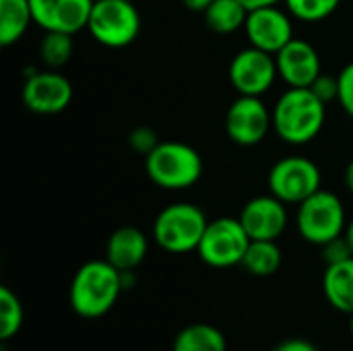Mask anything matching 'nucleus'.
I'll return each mask as SVG.
<instances>
[{
  "mask_svg": "<svg viewBox=\"0 0 353 351\" xmlns=\"http://www.w3.org/2000/svg\"><path fill=\"white\" fill-rule=\"evenodd\" d=\"M122 292V273L112 263L87 261L70 281L68 302L77 317L101 319L116 306Z\"/></svg>",
  "mask_w": 353,
  "mask_h": 351,
  "instance_id": "f257e3e1",
  "label": "nucleus"
},
{
  "mask_svg": "<svg viewBox=\"0 0 353 351\" xmlns=\"http://www.w3.org/2000/svg\"><path fill=\"white\" fill-rule=\"evenodd\" d=\"M209 225L205 211L192 203H172L153 221L155 244L170 254H188L199 248Z\"/></svg>",
  "mask_w": 353,
  "mask_h": 351,
  "instance_id": "20e7f679",
  "label": "nucleus"
},
{
  "mask_svg": "<svg viewBox=\"0 0 353 351\" xmlns=\"http://www.w3.org/2000/svg\"><path fill=\"white\" fill-rule=\"evenodd\" d=\"M72 52H74V43L70 33L46 31V35L39 41V58L43 66L52 70H60L62 66H66L72 58Z\"/></svg>",
  "mask_w": 353,
  "mask_h": 351,
  "instance_id": "4be33fe9",
  "label": "nucleus"
},
{
  "mask_svg": "<svg viewBox=\"0 0 353 351\" xmlns=\"http://www.w3.org/2000/svg\"><path fill=\"white\" fill-rule=\"evenodd\" d=\"M23 321H25V310L19 296L10 288L2 285L0 288V339L2 341L12 339L21 331Z\"/></svg>",
  "mask_w": 353,
  "mask_h": 351,
  "instance_id": "5701e85b",
  "label": "nucleus"
},
{
  "mask_svg": "<svg viewBox=\"0 0 353 351\" xmlns=\"http://www.w3.org/2000/svg\"><path fill=\"white\" fill-rule=\"evenodd\" d=\"M323 294L337 312L353 314V257L327 265L323 275Z\"/></svg>",
  "mask_w": 353,
  "mask_h": 351,
  "instance_id": "f3484780",
  "label": "nucleus"
},
{
  "mask_svg": "<svg viewBox=\"0 0 353 351\" xmlns=\"http://www.w3.org/2000/svg\"><path fill=\"white\" fill-rule=\"evenodd\" d=\"M290 14L304 23H319L331 17L341 0H283Z\"/></svg>",
  "mask_w": 353,
  "mask_h": 351,
  "instance_id": "b1692460",
  "label": "nucleus"
},
{
  "mask_svg": "<svg viewBox=\"0 0 353 351\" xmlns=\"http://www.w3.org/2000/svg\"><path fill=\"white\" fill-rule=\"evenodd\" d=\"M250 240H279L288 228V205L275 194L250 199L238 217Z\"/></svg>",
  "mask_w": 353,
  "mask_h": 351,
  "instance_id": "ddd939ff",
  "label": "nucleus"
},
{
  "mask_svg": "<svg viewBox=\"0 0 353 351\" xmlns=\"http://www.w3.org/2000/svg\"><path fill=\"white\" fill-rule=\"evenodd\" d=\"M273 351H319V348L308 341V339H302V337H292V339H285L281 341Z\"/></svg>",
  "mask_w": 353,
  "mask_h": 351,
  "instance_id": "c85d7f7f",
  "label": "nucleus"
},
{
  "mask_svg": "<svg viewBox=\"0 0 353 351\" xmlns=\"http://www.w3.org/2000/svg\"><path fill=\"white\" fill-rule=\"evenodd\" d=\"M21 97L29 112L39 116H54L70 106L72 83L60 70H33L25 79Z\"/></svg>",
  "mask_w": 353,
  "mask_h": 351,
  "instance_id": "9b49d317",
  "label": "nucleus"
},
{
  "mask_svg": "<svg viewBox=\"0 0 353 351\" xmlns=\"http://www.w3.org/2000/svg\"><path fill=\"white\" fill-rule=\"evenodd\" d=\"M294 17L290 10H281L279 4L261 6L248 10V19L244 25V33L250 46L265 50L269 54H277L294 39Z\"/></svg>",
  "mask_w": 353,
  "mask_h": 351,
  "instance_id": "f8f14e48",
  "label": "nucleus"
},
{
  "mask_svg": "<svg viewBox=\"0 0 353 351\" xmlns=\"http://www.w3.org/2000/svg\"><path fill=\"white\" fill-rule=\"evenodd\" d=\"M279 77L275 56L248 46L240 50L230 62V81L240 95L263 97Z\"/></svg>",
  "mask_w": 353,
  "mask_h": 351,
  "instance_id": "9d476101",
  "label": "nucleus"
},
{
  "mask_svg": "<svg viewBox=\"0 0 353 351\" xmlns=\"http://www.w3.org/2000/svg\"><path fill=\"white\" fill-rule=\"evenodd\" d=\"M213 0H182V4L188 8V10H194V12H205L209 6H211Z\"/></svg>",
  "mask_w": 353,
  "mask_h": 351,
  "instance_id": "c756f323",
  "label": "nucleus"
},
{
  "mask_svg": "<svg viewBox=\"0 0 353 351\" xmlns=\"http://www.w3.org/2000/svg\"><path fill=\"white\" fill-rule=\"evenodd\" d=\"M145 170L149 180L163 190H186L203 176L201 153L180 141H159V145L145 155Z\"/></svg>",
  "mask_w": 353,
  "mask_h": 351,
  "instance_id": "7ed1b4c3",
  "label": "nucleus"
},
{
  "mask_svg": "<svg viewBox=\"0 0 353 351\" xmlns=\"http://www.w3.org/2000/svg\"><path fill=\"white\" fill-rule=\"evenodd\" d=\"M298 232L300 236L314 244L325 246L327 242L345 234L347 217L343 201L329 190H319L298 205Z\"/></svg>",
  "mask_w": 353,
  "mask_h": 351,
  "instance_id": "39448f33",
  "label": "nucleus"
},
{
  "mask_svg": "<svg viewBox=\"0 0 353 351\" xmlns=\"http://www.w3.org/2000/svg\"><path fill=\"white\" fill-rule=\"evenodd\" d=\"M33 21L29 0H0V46L17 43Z\"/></svg>",
  "mask_w": 353,
  "mask_h": 351,
  "instance_id": "6ab92c4d",
  "label": "nucleus"
},
{
  "mask_svg": "<svg viewBox=\"0 0 353 351\" xmlns=\"http://www.w3.org/2000/svg\"><path fill=\"white\" fill-rule=\"evenodd\" d=\"M339 81V106L343 108V112H347L353 118V62L345 64L341 68V72L337 74Z\"/></svg>",
  "mask_w": 353,
  "mask_h": 351,
  "instance_id": "393cba45",
  "label": "nucleus"
},
{
  "mask_svg": "<svg viewBox=\"0 0 353 351\" xmlns=\"http://www.w3.org/2000/svg\"><path fill=\"white\" fill-rule=\"evenodd\" d=\"M128 145H130L137 153L147 155V153H151V151L159 145V141H157V137H155V130H151V128H147V126H139V128H134V130L128 134Z\"/></svg>",
  "mask_w": 353,
  "mask_h": 351,
  "instance_id": "a878e982",
  "label": "nucleus"
},
{
  "mask_svg": "<svg viewBox=\"0 0 353 351\" xmlns=\"http://www.w3.org/2000/svg\"><path fill=\"white\" fill-rule=\"evenodd\" d=\"M279 77L288 87H312L323 74L321 56L316 48L306 39H292L285 48L275 54Z\"/></svg>",
  "mask_w": 353,
  "mask_h": 351,
  "instance_id": "2eb2a0df",
  "label": "nucleus"
},
{
  "mask_svg": "<svg viewBox=\"0 0 353 351\" xmlns=\"http://www.w3.org/2000/svg\"><path fill=\"white\" fill-rule=\"evenodd\" d=\"M273 128V112L261 97L240 95L225 112V132L240 147H254Z\"/></svg>",
  "mask_w": 353,
  "mask_h": 351,
  "instance_id": "1a4fd4ad",
  "label": "nucleus"
},
{
  "mask_svg": "<svg viewBox=\"0 0 353 351\" xmlns=\"http://www.w3.org/2000/svg\"><path fill=\"white\" fill-rule=\"evenodd\" d=\"M203 14L211 31L228 35L238 29H244L248 19V8L240 0H213Z\"/></svg>",
  "mask_w": 353,
  "mask_h": 351,
  "instance_id": "412c9836",
  "label": "nucleus"
},
{
  "mask_svg": "<svg viewBox=\"0 0 353 351\" xmlns=\"http://www.w3.org/2000/svg\"><path fill=\"white\" fill-rule=\"evenodd\" d=\"M345 184H347V190L353 194V159L350 161L347 170H345Z\"/></svg>",
  "mask_w": 353,
  "mask_h": 351,
  "instance_id": "2f4dec72",
  "label": "nucleus"
},
{
  "mask_svg": "<svg viewBox=\"0 0 353 351\" xmlns=\"http://www.w3.org/2000/svg\"><path fill=\"white\" fill-rule=\"evenodd\" d=\"M250 242L252 240L240 219L217 217L209 221L196 252L205 265L213 269H230L242 265Z\"/></svg>",
  "mask_w": 353,
  "mask_h": 351,
  "instance_id": "0eeeda50",
  "label": "nucleus"
},
{
  "mask_svg": "<svg viewBox=\"0 0 353 351\" xmlns=\"http://www.w3.org/2000/svg\"><path fill=\"white\" fill-rule=\"evenodd\" d=\"M323 176L319 166L302 155H290L273 163L269 172V190L285 205H300L321 190Z\"/></svg>",
  "mask_w": 353,
  "mask_h": 351,
  "instance_id": "6e6552de",
  "label": "nucleus"
},
{
  "mask_svg": "<svg viewBox=\"0 0 353 351\" xmlns=\"http://www.w3.org/2000/svg\"><path fill=\"white\" fill-rule=\"evenodd\" d=\"M273 130L288 145L314 141L327 118V103L310 87H288L273 106Z\"/></svg>",
  "mask_w": 353,
  "mask_h": 351,
  "instance_id": "f03ea898",
  "label": "nucleus"
},
{
  "mask_svg": "<svg viewBox=\"0 0 353 351\" xmlns=\"http://www.w3.org/2000/svg\"><path fill=\"white\" fill-rule=\"evenodd\" d=\"M350 333H352L353 337V314H350Z\"/></svg>",
  "mask_w": 353,
  "mask_h": 351,
  "instance_id": "72a5a7b5",
  "label": "nucleus"
},
{
  "mask_svg": "<svg viewBox=\"0 0 353 351\" xmlns=\"http://www.w3.org/2000/svg\"><path fill=\"white\" fill-rule=\"evenodd\" d=\"M283 261V252L277 244V240H252L242 267L254 275V277H271L279 271Z\"/></svg>",
  "mask_w": 353,
  "mask_h": 351,
  "instance_id": "aec40b11",
  "label": "nucleus"
},
{
  "mask_svg": "<svg viewBox=\"0 0 353 351\" xmlns=\"http://www.w3.org/2000/svg\"><path fill=\"white\" fill-rule=\"evenodd\" d=\"M321 248H323V259H325V263H327V265L341 263V261H345V259L353 257V252H352V248H350V244H347L345 234H343V236H339V238H335V240H331V242H327V244H325V246H321Z\"/></svg>",
  "mask_w": 353,
  "mask_h": 351,
  "instance_id": "bb28decb",
  "label": "nucleus"
},
{
  "mask_svg": "<svg viewBox=\"0 0 353 351\" xmlns=\"http://www.w3.org/2000/svg\"><path fill=\"white\" fill-rule=\"evenodd\" d=\"M310 89H312V91L316 93V97H319L321 101H325V103L337 101V97H339V81H337V77L321 74V77L312 83Z\"/></svg>",
  "mask_w": 353,
  "mask_h": 351,
  "instance_id": "cd10ccee",
  "label": "nucleus"
},
{
  "mask_svg": "<svg viewBox=\"0 0 353 351\" xmlns=\"http://www.w3.org/2000/svg\"><path fill=\"white\" fill-rule=\"evenodd\" d=\"M172 351H228V341L215 325L192 323L178 331Z\"/></svg>",
  "mask_w": 353,
  "mask_h": 351,
  "instance_id": "a211bd4d",
  "label": "nucleus"
},
{
  "mask_svg": "<svg viewBox=\"0 0 353 351\" xmlns=\"http://www.w3.org/2000/svg\"><path fill=\"white\" fill-rule=\"evenodd\" d=\"M87 31L105 48H126L141 31V14L130 0H95Z\"/></svg>",
  "mask_w": 353,
  "mask_h": 351,
  "instance_id": "423d86ee",
  "label": "nucleus"
},
{
  "mask_svg": "<svg viewBox=\"0 0 353 351\" xmlns=\"http://www.w3.org/2000/svg\"><path fill=\"white\" fill-rule=\"evenodd\" d=\"M33 21L46 31L79 33L87 29L95 0H29Z\"/></svg>",
  "mask_w": 353,
  "mask_h": 351,
  "instance_id": "4468645a",
  "label": "nucleus"
},
{
  "mask_svg": "<svg viewBox=\"0 0 353 351\" xmlns=\"http://www.w3.org/2000/svg\"><path fill=\"white\" fill-rule=\"evenodd\" d=\"M248 10H252V8H261V6H271V4H279V2H283V0H240Z\"/></svg>",
  "mask_w": 353,
  "mask_h": 351,
  "instance_id": "7c9ffc66",
  "label": "nucleus"
},
{
  "mask_svg": "<svg viewBox=\"0 0 353 351\" xmlns=\"http://www.w3.org/2000/svg\"><path fill=\"white\" fill-rule=\"evenodd\" d=\"M345 238H347V244H350V248H352L353 252V219L347 223V228H345Z\"/></svg>",
  "mask_w": 353,
  "mask_h": 351,
  "instance_id": "473e14b6",
  "label": "nucleus"
},
{
  "mask_svg": "<svg viewBox=\"0 0 353 351\" xmlns=\"http://www.w3.org/2000/svg\"><path fill=\"white\" fill-rule=\"evenodd\" d=\"M149 252V240L143 230L134 225H122L108 238L105 261L118 271H134Z\"/></svg>",
  "mask_w": 353,
  "mask_h": 351,
  "instance_id": "dca6fc26",
  "label": "nucleus"
}]
</instances>
